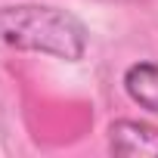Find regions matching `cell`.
<instances>
[{
    "label": "cell",
    "instance_id": "7a4b0ae2",
    "mask_svg": "<svg viewBox=\"0 0 158 158\" xmlns=\"http://www.w3.org/2000/svg\"><path fill=\"white\" fill-rule=\"evenodd\" d=\"M109 146L115 155H158V127L143 121H115L109 127Z\"/></svg>",
    "mask_w": 158,
    "mask_h": 158
},
{
    "label": "cell",
    "instance_id": "3957f363",
    "mask_svg": "<svg viewBox=\"0 0 158 158\" xmlns=\"http://www.w3.org/2000/svg\"><path fill=\"white\" fill-rule=\"evenodd\" d=\"M124 90L133 102L158 115V65L155 62H136L124 74Z\"/></svg>",
    "mask_w": 158,
    "mask_h": 158
},
{
    "label": "cell",
    "instance_id": "6da1fadb",
    "mask_svg": "<svg viewBox=\"0 0 158 158\" xmlns=\"http://www.w3.org/2000/svg\"><path fill=\"white\" fill-rule=\"evenodd\" d=\"M0 44L59 59H81L87 31L71 13L56 6H0Z\"/></svg>",
    "mask_w": 158,
    "mask_h": 158
}]
</instances>
